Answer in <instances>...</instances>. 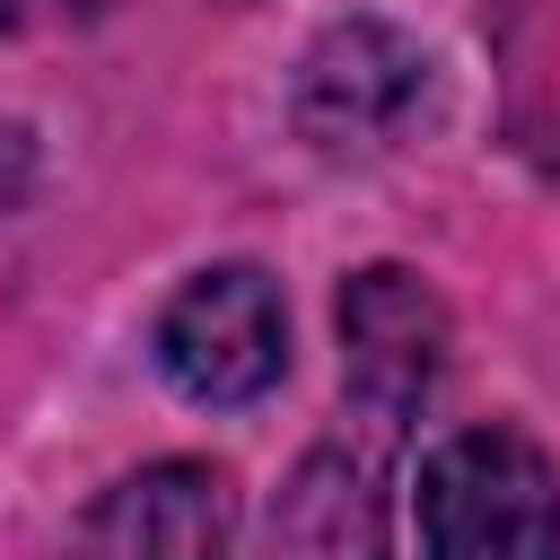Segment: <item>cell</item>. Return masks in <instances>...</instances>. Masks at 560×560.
Returning <instances> with one entry per match:
<instances>
[{"label":"cell","instance_id":"cell-5","mask_svg":"<svg viewBox=\"0 0 560 560\" xmlns=\"http://www.w3.org/2000/svg\"><path fill=\"white\" fill-rule=\"evenodd\" d=\"M420 70H429V61H420L394 26L350 18V26H332V35L306 52L298 122H306L324 149H359V140H376V131L402 122V105L420 96Z\"/></svg>","mask_w":560,"mask_h":560},{"label":"cell","instance_id":"cell-1","mask_svg":"<svg viewBox=\"0 0 560 560\" xmlns=\"http://www.w3.org/2000/svg\"><path fill=\"white\" fill-rule=\"evenodd\" d=\"M429 560H560V472L516 429H455L420 464Z\"/></svg>","mask_w":560,"mask_h":560},{"label":"cell","instance_id":"cell-6","mask_svg":"<svg viewBox=\"0 0 560 560\" xmlns=\"http://www.w3.org/2000/svg\"><path fill=\"white\" fill-rule=\"evenodd\" d=\"M262 560H385V499L359 455H306L271 508Z\"/></svg>","mask_w":560,"mask_h":560},{"label":"cell","instance_id":"cell-3","mask_svg":"<svg viewBox=\"0 0 560 560\" xmlns=\"http://www.w3.org/2000/svg\"><path fill=\"white\" fill-rule=\"evenodd\" d=\"M438 350H446V315L402 262H376L341 289V385L376 429L411 420V402L438 376Z\"/></svg>","mask_w":560,"mask_h":560},{"label":"cell","instance_id":"cell-4","mask_svg":"<svg viewBox=\"0 0 560 560\" xmlns=\"http://www.w3.org/2000/svg\"><path fill=\"white\" fill-rule=\"evenodd\" d=\"M228 534L236 490L219 464H149L88 508L79 560H228Z\"/></svg>","mask_w":560,"mask_h":560},{"label":"cell","instance_id":"cell-7","mask_svg":"<svg viewBox=\"0 0 560 560\" xmlns=\"http://www.w3.org/2000/svg\"><path fill=\"white\" fill-rule=\"evenodd\" d=\"M0 158H9V131H0Z\"/></svg>","mask_w":560,"mask_h":560},{"label":"cell","instance_id":"cell-2","mask_svg":"<svg viewBox=\"0 0 560 560\" xmlns=\"http://www.w3.org/2000/svg\"><path fill=\"white\" fill-rule=\"evenodd\" d=\"M158 368L192 402H254L262 385H280V368H289L280 280L254 262H219V271L184 280L158 315Z\"/></svg>","mask_w":560,"mask_h":560}]
</instances>
